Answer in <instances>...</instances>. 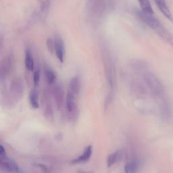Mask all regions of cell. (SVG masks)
<instances>
[{"mask_svg":"<svg viewBox=\"0 0 173 173\" xmlns=\"http://www.w3.org/2000/svg\"><path fill=\"white\" fill-rule=\"evenodd\" d=\"M137 14L145 24L155 30L162 39L173 46V35L156 18L152 16L153 14H148L143 11L138 12Z\"/></svg>","mask_w":173,"mask_h":173,"instance_id":"6da1fadb","label":"cell"},{"mask_svg":"<svg viewBox=\"0 0 173 173\" xmlns=\"http://www.w3.org/2000/svg\"><path fill=\"white\" fill-rule=\"evenodd\" d=\"M139 167V162L135 160L127 162L124 167V171L126 172H135Z\"/></svg>","mask_w":173,"mask_h":173,"instance_id":"ac0fdd59","label":"cell"},{"mask_svg":"<svg viewBox=\"0 0 173 173\" xmlns=\"http://www.w3.org/2000/svg\"><path fill=\"white\" fill-rule=\"evenodd\" d=\"M14 63V58L12 55H8L6 56L3 59L1 63V78L6 77L7 75L10 74V72L12 71V66Z\"/></svg>","mask_w":173,"mask_h":173,"instance_id":"52a82bcc","label":"cell"},{"mask_svg":"<svg viewBox=\"0 0 173 173\" xmlns=\"http://www.w3.org/2000/svg\"><path fill=\"white\" fill-rule=\"evenodd\" d=\"M66 107L69 113H73L76 111L77 107L75 102V95L69 91L66 98Z\"/></svg>","mask_w":173,"mask_h":173,"instance_id":"30bf717a","label":"cell"},{"mask_svg":"<svg viewBox=\"0 0 173 173\" xmlns=\"http://www.w3.org/2000/svg\"><path fill=\"white\" fill-rule=\"evenodd\" d=\"M92 154L93 146L92 145H89V146H87L85 149V150L82 152L81 155H79L77 158L74 159V160H72L71 162L72 164H81L87 162L90 159V158H91Z\"/></svg>","mask_w":173,"mask_h":173,"instance_id":"9c48e42d","label":"cell"},{"mask_svg":"<svg viewBox=\"0 0 173 173\" xmlns=\"http://www.w3.org/2000/svg\"><path fill=\"white\" fill-rule=\"evenodd\" d=\"M25 67L27 70L29 71H33L34 70V60L32 54L29 50L26 51L25 58Z\"/></svg>","mask_w":173,"mask_h":173,"instance_id":"5bb4252c","label":"cell"},{"mask_svg":"<svg viewBox=\"0 0 173 173\" xmlns=\"http://www.w3.org/2000/svg\"><path fill=\"white\" fill-rule=\"evenodd\" d=\"M55 41V54L58 60L63 62L64 60V41L60 37H56L54 39Z\"/></svg>","mask_w":173,"mask_h":173,"instance_id":"ba28073f","label":"cell"},{"mask_svg":"<svg viewBox=\"0 0 173 173\" xmlns=\"http://www.w3.org/2000/svg\"><path fill=\"white\" fill-rule=\"evenodd\" d=\"M154 2L155 3V4H156V6H158L159 10L161 11V12L168 19L172 21L173 20L172 15L170 11V10L168 8L167 3L165 2V0H154Z\"/></svg>","mask_w":173,"mask_h":173,"instance_id":"8fae6325","label":"cell"},{"mask_svg":"<svg viewBox=\"0 0 173 173\" xmlns=\"http://www.w3.org/2000/svg\"><path fill=\"white\" fill-rule=\"evenodd\" d=\"M46 46L48 51L51 54H54L55 53V41L51 38H48L46 41Z\"/></svg>","mask_w":173,"mask_h":173,"instance_id":"ffe728a7","label":"cell"},{"mask_svg":"<svg viewBox=\"0 0 173 173\" xmlns=\"http://www.w3.org/2000/svg\"><path fill=\"white\" fill-rule=\"evenodd\" d=\"M29 102L30 106L33 109H37L39 107V101H38L37 93L35 90H32L29 93Z\"/></svg>","mask_w":173,"mask_h":173,"instance_id":"e0dca14e","label":"cell"},{"mask_svg":"<svg viewBox=\"0 0 173 173\" xmlns=\"http://www.w3.org/2000/svg\"><path fill=\"white\" fill-rule=\"evenodd\" d=\"M0 167L4 171L10 172H20L21 171L12 159L9 158L6 154H0Z\"/></svg>","mask_w":173,"mask_h":173,"instance_id":"277c9868","label":"cell"},{"mask_svg":"<svg viewBox=\"0 0 173 173\" xmlns=\"http://www.w3.org/2000/svg\"><path fill=\"white\" fill-rule=\"evenodd\" d=\"M52 94L57 108L59 110L62 109L64 106V103H66L64 92L63 89H62V86L56 85L53 89Z\"/></svg>","mask_w":173,"mask_h":173,"instance_id":"8992f818","label":"cell"},{"mask_svg":"<svg viewBox=\"0 0 173 173\" xmlns=\"http://www.w3.org/2000/svg\"><path fill=\"white\" fill-rule=\"evenodd\" d=\"M10 86L11 95L16 102L19 101L20 99L22 98L24 90H25V85H24L23 80L21 78H14L11 81Z\"/></svg>","mask_w":173,"mask_h":173,"instance_id":"3957f363","label":"cell"},{"mask_svg":"<svg viewBox=\"0 0 173 173\" xmlns=\"http://www.w3.org/2000/svg\"><path fill=\"white\" fill-rule=\"evenodd\" d=\"M40 70H36L33 73V82L34 85L37 86L38 85L40 81Z\"/></svg>","mask_w":173,"mask_h":173,"instance_id":"44dd1931","label":"cell"},{"mask_svg":"<svg viewBox=\"0 0 173 173\" xmlns=\"http://www.w3.org/2000/svg\"><path fill=\"white\" fill-rule=\"evenodd\" d=\"M142 11L148 14H153L154 10L149 0H138Z\"/></svg>","mask_w":173,"mask_h":173,"instance_id":"9a60e30c","label":"cell"},{"mask_svg":"<svg viewBox=\"0 0 173 173\" xmlns=\"http://www.w3.org/2000/svg\"><path fill=\"white\" fill-rule=\"evenodd\" d=\"M121 158H122V154L120 151H116L110 154L107 158V167L108 168L112 167L120 160Z\"/></svg>","mask_w":173,"mask_h":173,"instance_id":"4fadbf2b","label":"cell"},{"mask_svg":"<svg viewBox=\"0 0 173 173\" xmlns=\"http://www.w3.org/2000/svg\"><path fill=\"white\" fill-rule=\"evenodd\" d=\"M81 90V80L79 77H74L72 79L69 83V91L77 95Z\"/></svg>","mask_w":173,"mask_h":173,"instance_id":"7c38bea8","label":"cell"},{"mask_svg":"<svg viewBox=\"0 0 173 173\" xmlns=\"http://www.w3.org/2000/svg\"><path fill=\"white\" fill-rule=\"evenodd\" d=\"M105 69H106V77L108 79L109 85L111 87H113L115 85V66H114L113 62L110 60V58L106 57V60L105 61Z\"/></svg>","mask_w":173,"mask_h":173,"instance_id":"5b68a950","label":"cell"},{"mask_svg":"<svg viewBox=\"0 0 173 173\" xmlns=\"http://www.w3.org/2000/svg\"><path fill=\"white\" fill-rule=\"evenodd\" d=\"M45 77H46V80L49 84H54L56 80V75L53 70L49 67L45 68Z\"/></svg>","mask_w":173,"mask_h":173,"instance_id":"2e32d148","label":"cell"},{"mask_svg":"<svg viewBox=\"0 0 173 173\" xmlns=\"http://www.w3.org/2000/svg\"><path fill=\"white\" fill-rule=\"evenodd\" d=\"M143 80L152 95L156 98L163 99L164 88L160 79L156 76L152 72H145Z\"/></svg>","mask_w":173,"mask_h":173,"instance_id":"7a4b0ae2","label":"cell"},{"mask_svg":"<svg viewBox=\"0 0 173 173\" xmlns=\"http://www.w3.org/2000/svg\"><path fill=\"white\" fill-rule=\"evenodd\" d=\"M131 67L133 68L135 71L141 72L143 71L145 68V65L143 64V62L139 60H133L131 62Z\"/></svg>","mask_w":173,"mask_h":173,"instance_id":"d6986e66","label":"cell"}]
</instances>
